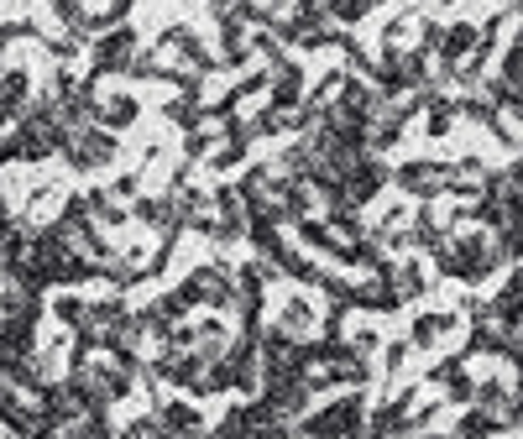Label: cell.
<instances>
[{
    "instance_id": "3957f363",
    "label": "cell",
    "mask_w": 523,
    "mask_h": 439,
    "mask_svg": "<svg viewBox=\"0 0 523 439\" xmlns=\"http://www.w3.org/2000/svg\"><path fill=\"white\" fill-rule=\"evenodd\" d=\"M330 6H335L340 16H361V11H367V6H372V0H330Z\"/></svg>"
},
{
    "instance_id": "7a4b0ae2",
    "label": "cell",
    "mask_w": 523,
    "mask_h": 439,
    "mask_svg": "<svg viewBox=\"0 0 523 439\" xmlns=\"http://www.w3.org/2000/svg\"><path fill=\"white\" fill-rule=\"evenodd\" d=\"M471 42H476V32H471V27H456V32H450V37L440 42V48H445V58H456V53H466V48H471Z\"/></svg>"
},
{
    "instance_id": "6da1fadb",
    "label": "cell",
    "mask_w": 523,
    "mask_h": 439,
    "mask_svg": "<svg viewBox=\"0 0 523 439\" xmlns=\"http://www.w3.org/2000/svg\"><path fill=\"white\" fill-rule=\"evenodd\" d=\"M403 183H408V189H419V194H429V189L440 183V173L419 163V168H403Z\"/></svg>"
}]
</instances>
